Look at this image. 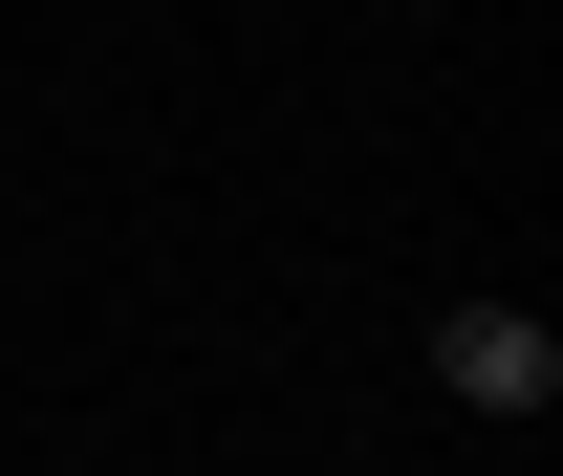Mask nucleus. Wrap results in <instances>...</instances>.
I'll return each mask as SVG.
<instances>
[{"label":"nucleus","instance_id":"f257e3e1","mask_svg":"<svg viewBox=\"0 0 563 476\" xmlns=\"http://www.w3.org/2000/svg\"><path fill=\"white\" fill-rule=\"evenodd\" d=\"M433 390L455 411H563V325L542 303H433Z\"/></svg>","mask_w":563,"mask_h":476}]
</instances>
